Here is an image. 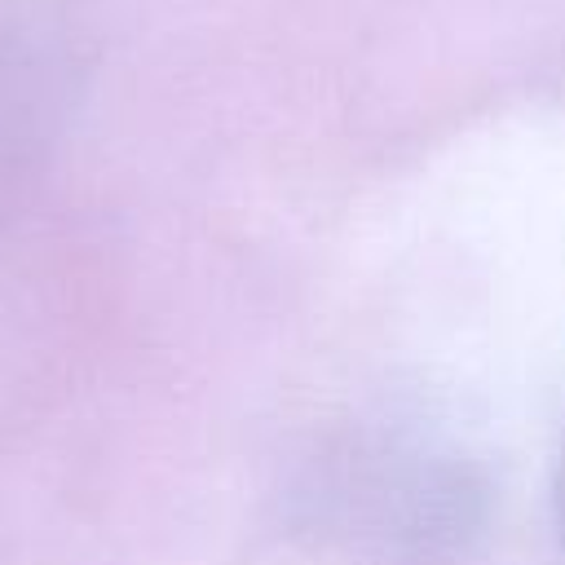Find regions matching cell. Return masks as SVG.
<instances>
[{"label":"cell","mask_w":565,"mask_h":565,"mask_svg":"<svg viewBox=\"0 0 565 565\" xmlns=\"http://www.w3.org/2000/svg\"><path fill=\"white\" fill-rule=\"evenodd\" d=\"M556 516H561V534H565V446H561V463H556Z\"/></svg>","instance_id":"2"},{"label":"cell","mask_w":565,"mask_h":565,"mask_svg":"<svg viewBox=\"0 0 565 565\" xmlns=\"http://www.w3.org/2000/svg\"><path fill=\"white\" fill-rule=\"evenodd\" d=\"M93 0H0V216L71 71Z\"/></svg>","instance_id":"1"}]
</instances>
